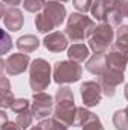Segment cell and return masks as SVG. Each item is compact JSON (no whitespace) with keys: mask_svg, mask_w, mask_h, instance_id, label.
<instances>
[{"mask_svg":"<svg viewBox=\"0 0 128 130\" xmlns=\"http://www.w3.org/2000/svg\"><path fill=\"white\" fill-rule=\"evenodd\" d=\"M83 68L74 61H57L53 65V80L57 85L75 83L81 79Z\"/></svg>","mask_w":128,"mask_h":130,"instance_id":"obj_5","label":"cell"},{"mask_svg":"<svg viewBox=\"0 0 128 130\" xmlns=\"http://www.w3.org/2000/svg\"><path fill=\"white\" fill-rule=\"evenodd\" d=\"M113 47L128 53V24H121L116 30V41Z\"/></svg>","mask_w":128,"mask_h":130,"instance_id":"obj_18","label":"cell"},{"mask_svg":"<svg viewBox=\"0 0 128 130\" xmlns=\"http://www.w3.org/2000/svg\"><path fill=\"white\" fill-rule=\"evenodd\" d=\"M54 100H56V107L53 112V118L65 124L66 127L74 126V117L77 107H75L72 89L68 86H60L56 92Z\"/></svg>","mask_w":128,"mask_h":130,"instance_id":"obj_1","label":"cell"},{"mask_svg":"<svg viewBox=\"0 0 128 130\" xmlns=\"http://www.w3.org/2000/svg\"><path fill=\"white\" fill-rule=\"evenodd\" d=\"M102 2H104V5L107 6V9H109V12H110V11H112V8L115 6V3H116L118 0H102Z\"/></svg>","mask_w":128,"mask_h":130,"instance_id":"obj_33","label":"cell"},{"mask_svg":"<svg viewBox=\"0 0 128 130\" xmlns=\"http://www.w3.org/2000/svg\"><path fill=\"white\" fill-rule=\"evenodd\" d=\"M127 109H128V106H127Z\"/></svg>","mask_w":128,"mask_h":130,"instance_id":"obj_38","label":"cell"},{"mask_svg":"<svg viewBox=\"0 0 128 130\" xmlns=\"http://www.w3.org/2000/svg\"><path fill=\"white\" fill-rule=\"evenodd\" d=\"M42 14L54 24V27H59L65 21V18H66V9H65L63 5L60 2H57V0H48L45 3V6H44V12Z\"/></svg>","mask_w":128,"mask_h":130,"instance_id":"obj_11","label":"cell"},{"mask_svg":"<svg viewBox=\"0 0 128 130\" xmlns=\"http://www.w3.org/2000/svg\"><path fill=\"white\" fill-rule=\"evenodd\" d=\"M115 39L113 26L109 23H99L88 38L89 48L94 53H107Z\"/></svg>","mask_w":128,"mask_h":130,"instance_id":"obj_4","label":"cell"},{"mask_svg":"<svg viewBox=\"0 0 128 130\" xmlns=\"http://www.w3.org/2000/svg\"><path fill=\"white\" fill-rule=\"evenodd\" d=\"M124 95H125V98H127V101H128V83L125 85V89H124Z\"/></svg>","mask_w":128,"mask_h":130,"instance_id":"obj_35","label":"cell"},{"mask_svg":"<svg viewBox=\"0 0 128 130\" xmlns=\"http://www.w3.org/2000/svg\"><path fill=\"white\" fill-rule=\"evenodd\" d=\"M57 2H60V3H65V2H69V0H57Z\"/></svg>","mask_w":128,"mask_h":130,"instance_id":"obj_37","label":"cell"},{"mask_svg":"<svg viewBox=\"0 0 128 130\" xmlns=\"http://www.w3.org/2000/svg\"><path fill=\"white\" fill-rule=\"evenodd\" d=\"M12 48V39L9 36V33L6 30H2V47H0V53L6 55L9 50Z\"/></svg>","mask_w":128,"mask_h":130,"instance_id":"obj_28","label":"cell"},{"mask_svg":"<svg viewBox=\"0 0 128 130\" xmlns=\"http://www.w3.org/2000/svg\"><path fill=\"white\" fill-rule=\"evenodd\" d=\"M29 107H30V101L26 100V98H15L14 103H12V106H11L12 112H15V113H20L21 110L29 109Z\"/></svg>","mask_w":128,"mask_h":130,"instance_id":"obj_26","label":"cell"},{"mask_svg":"<svg viewBox=\"0 0 128 130\" xmlns=\"http://www.w3.org/2000/svg\"><path fill=\"white\" fill-rule=\"evenodd\" d=\"M0 117H2V126L6 124V123H8V117H6V112H5V110L0 112Z\"/></svg>","mask_w":128,"mask_h":130,"instance_id":"obj_34","label":"cell"},{"mask_svg":"<svg viewBox=\"0 0 128 130\" xmlns=\"http://www.w3.org/2000/svg\"><path fill=\"white\" fill-rule=\"evenodd\" d=\"M33 118H35V115H33L32 109H24V110H21L20 113H17V120H15V121H17V124H18L21 129L26 130L32 126Z\"/></svg>","mask_w":128,"mask_h":130,"instance_id":"obj_22","label":"cell"},{"mask_svg":"<svg viewBox=\"0 0 128 130\" xmlns=\"http://www.w3.org/2000/svg\"><path fill=\"white\" fill-rule=\"evenodd\" d=\"M80 95L86 107H95L102 98V88L95 80H88L80 86Z\"/></svg>","mask_w":128,"mask_h":130,"instance_id":"obj_7","label":"cell"},{"mask_svg":"<svg viewBox=\"0 0 128 130\" xmlns=\"http://www.w3.org/2000/svg\"><path fill=\"white\" fill-rule=\"evenodd\" d=\"M92 3H94V0H72V6L81 14H86L88 11H91Z\"/></svg>","mask_w":128,"mask_h":130,"instance_id":"obj_27","label":"cell"},{"mask_svg":"<svg viewBox=\"0 0 128 130\" xmlns=\"http://www.w3.org/2000/svg\"><path fill=\"white\" fill-rule=\"evenodd\" d=\"M14 94L12 92H9V94H5V95H2L0 97V106L3 107V109H6V107H11L12 106V103H14Z\"/></svg>","mask_w":128,"mask_h":130,"instance_id":"obj_29","label":"cell"},{"mask_svg":"<svg viewBox=\"0 0 128 130\" xmlns=\"http://www.w3.org/2000/svg\"><path fill=\"white\" fill-rule=\"evenodd\" d=\"M44 47L51 52V53H60L68 48V36L65 32L60 30H54V32L45 35V38L42 39Z\"/></svg>","mask_w":128,"mask_h":130,"instance_id":"obj_12","label":"cell"},{"mask_svg":"<svg viewBox=\"0 0 128 130\" xmlns=\"http://www.w3.org/2000/svg\"><path fill=\"white\" fill-rule=\"evenodd\" d=\"M113 126L118 130H128V109H121L113 113Z\"/></svg>","mask_w":128,"mask_h":130,"instance_id":"obj_21","label":"cell"},{"mask_svg":"<svg viewBox=\"0 0 128 130\" xmlns=\"http://www.w3.org/2000/svg\"><path fill=\"white\" fill-rule=\"evenodd\" d=\"M41 45V41L35 35H23L17 39V48L21 53H32Z\"/></svg>","mask_w":128,"mask_h":130,"instance_id":"obj_17","label":"cell"},{"mask_svg":"<svg viewBox=\"0 0 128 130\" xmlns=\"http://www.w3.org/2000/svg\"><path fill=\"white\" fill-rule=\"evenodd\" d=\"M32 64L27 53H12L5 59V71L9 76H20L23 74Z\"/></svg>","mask_w":128,"mask_h":130,"instance_id":"obj_8","label":"cell"},{"mask_svg":"<svg viewBox=\"0 0 128 130\" xmlns=\"http://www.w3.org/2000/svg\"><path fill=\"white\" fill-rule=\"evenodd\" d=\"M96 27L95 21L81 12H72L66 20L65 33L69 41H84Z\"/></svg>","mask_w":128,"mask_h":130,"instance_id":"obj_2","label":"cell"},{"mask_svg":"<svg viewBox=\"0 0 128 130\" xmlns=\"http://www.w3.org/2000/svg\"><path fill=\"white\" fill-rule=\"evenodd\" d=\"M83 130H104L102 123H101V120H99V117H98L96 113L92 112V113H91V117H89V120L84 123Z\"/></svg>","mask_w":128,"mask_h":130,"instance_id":"obj_25","label":"cell"},{"mask_svg":"<svg viewBox=\"0 0 128 130\" xmlns=\"http://www.w3.org/2000/svg\"><path fill=\"white\" fill-rule=\"evenodd\" d=\"M127 65H128V53L116 48V47H112V50L107 55V70L124 73Z\"/></svg>","mask_w":128,"mask_h":130,"instance_id":"obj_13","label":"cell"},{"mask_svg":"<svg viewBox=\"0 0 128 130\" xmlns=\"http://www.w3.org/2000/svg\"><path fill=\"white\" fill-rule=\"evenodd\" d=\"M0 14L3 17V24L11 32H18L24 26V17L21 9L18 8H8L5 5H0Z\"/></svg>","mask_w":128,"mask_h":130,"instance_id":"obj_9","label":"cell"},{"mask_svg":"<svg viewBox=\"0 0 128 130\" xmlns=\"http://www.w3.org/2000/svg\"><path fill=\"white\" fill-rule=\"evenodd\" d=\"M0 94L2 95H5V94H9V92H12L11 91V85H9V79L6 77V76H2V82H0Z\"/></svg>","mask_w":128,"mask_h":130,"instance_id":"obj_30","label":"cell"},{"mask_svg":"<svg viewBox=\"0 0 128 130\" xmlns=\"http://www.w3.org/2000/svg\"><path fill=\"white\" fill-rule=\"evenodd\" d=\"M84 67L91 74H94L96 77L102 76L105 73V70H107V55L105 53H94L88 59Z\"/></svg>","mask_w":128,"mask_h":130,"instance_id":"obj_15","label":"cell"},{"mask_svg":"<svg viewBox=\"0 0 128 130\" xmlns=\"http://www.w3.org/2000/svg\"><path fill=\"white\" fill-rule=\"evenodd\" d=\"M29 83L33 92H44L51 83V65L45 59H33L29 67Z\"/></svg>","mask_w":128,"mask_h":130,"instance_id":"obj_3","label":"cell"},{"mask_svg":"<svg viewBox=\"0 0 128 130\" xmlns=\"http://www.w3.org/2000/svg\"><path fill=\"white\" fill-rule=\"evenodd\" d=\"M21 3H23V0H2V5H5L8 8H17Z\"/></svg>","mask_w":128,"mask_h":130,"instance_id":"obj_32","label":"cell"},{"mask_svg":"<svg viewBox=\"0 0 128 130\" xmlns=\"http://www.w3.org/2000/svg\"><path fill=\"white\" fill-rule=\"evenodd\" d=\"M35 26H36L38 32L44 33V35H48V33H51L53 29H56L54 24H53L42 12H38V14H36V17H35Z\"/></svg>","mask_w":128,"mask_h":130,"instance_id":"obj_20","label":"cell"},{"mask_svg":"<svg viewBox=\"0 0 128 130\" xmlns=\"http://www.w3.org/2000/svg\"><path fill=\"white\" fill-rule=\"evenodd\" d=\"M124 80H125L124 73L110 71V70H105V73L98 77V83H99L101 88H102V94L109 98L113 97V95L116 94V88H118Z\"/></svg>","mask_w":128,"mask_h":130,"instance_id":"obj_10","label":"cell"},{"mask_svg":"<svg viewBox=\"0 0 128 130\" xmlns=\"http://www.w3.org/2000/svg\"><path fill=\"white\" fill-rule=\"evenodd\" d=\"M38 127H39L41 130H68V127H66L65 124L59 123V121L54 120V118L41 120L39 124H38Z\"/></svg>","mask_w":128,"mask_h":130,"instance_id":"obj_23","label":"cell"},{"mask_svg":"<svg viewBox=\"0 0 128 130\" xmlns=\"http://www.w3.org/2000/svg\"><path fill=\"white\" fill-rule=\"evenodd\" d=\"M30 109L36 120H45L54 112V100L47 92H35Z\"/></svg>","mask_w":128,"mask_h":130,"instance_id":"obj_6","label":"cell"},{"mask_svg":"<svg viewBox=\"0 0 128 130\" xmlns=\"http://www.w3.org/2000/svg\"><path fill=\"white\" fill-rule=\"evenodd\" d=\"M89 50H91L89 45H86L83 42H75V44H72L68 48V53L66 55H68V59L69 61H74L77 64H81V62H84L89 58V55H91Z\"/></svg>","mask_w":128,"mask_h":130,"instance_id":"obj_16","label":"cell"},{"mask_svg":"<svg viewBox=\"0 0 128 130\" xmlns=\"http://www.w3.org/2000/svg\"><path fill=\"white\" fill-rule=\"evenodd\" d=\"M91 113H92V112L88 110L84 106H83V107H77V110H75V117H74V126H72V127H83L84 123L89 120Z\"/></svg>","mask_w":128,"mask_h":130,"instance_id":"obj_24","label":"cell"},{"mask_svg":"<svg viewBox=\"0 0 128 130\" xmlns=\"http://www.w3.org/2000/svg\"><path fill=\"white\" fill-rule=\"evenodd\" d=\"M30 130H41V129H39L38 126H35V127H32V129H30Z\"/></svg>","mask_w":128,"mask_h":130,"instance_id":"obj_36","label":"cell"},{"mask_svg":"<svg viewBox=\"0 0 128 130\" xmlns=\"http://www.w3.org/2000/svg\"><path fill=\"white\" fill-rule=\"evenodd\" d=\"M91 14L92 17L98 20L99 23H107V15H109V9L104 5L102 0H94L92 8H91Z\"/></svg>","mask_w":128,"mask_h":130,"instance_id":"obj_19","label":"cell"},{"mask_svg":"<svg viewBox=\"0 0 128 130\" xmlns=\"http://www.w3.org/2000/svg\"><path fill=\"white\" fill-rule=\"evenodd\" d=\"M128 17V0H118L107 15V23L113 27H119L122 20Z\"/></svg>","mask_w":128,"mask_h":130,"instance_id":"obj_14","label":"cell"},{"mask_svg":"<svg viewBox=\"0 0 128 130\" xmlns=\"http://www.w3.org/2000/svg\"><path fill=\"white\" fill-rule=\"evenodd\" d=\"M2 130H23V129L17 124V121H15V123L8 121L6 124H3V126H2Z\"/></svg>","mask_w":128,"mask_h":130,"instance_id":"obj_31","label":"cell"}]
</instances>
